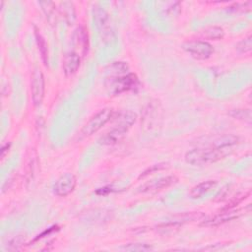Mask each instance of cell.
I'll return each instance as SVG.
<instances>
[{"label":"cell","instance_id":"ac0fdd59","mask_svg":"<svg viewBox=\"0 0 252 252\" xmlns=\"http://www.w3.org/2000/svg\"><path fill=\"white\" fill-rule=\"evenodd\" d=\"M39 5L41 6V9L46 17V19L48 20L49 23H53L56 21V7L55 4L51 1H42L39 2Z\"/></svg>","mask_w":252,"mask_h":252},{"label":"cell","instance_id":"5bb4252c","mask_svg":"<svg viewBox=\"0 0 252 252\" xmlns=\"http://www.w3.org/2000/svg\"><path fill=\"white\" fill-rule=\"evenodd\" d=\"M59 13L61 14V16L64 18V20L66 21V23L71 26L74 25V23L76 22V10H75V6L74 3L71 1H63L59 3Z\"/></svg>","mask_w":252,"mask_h":252},{"label":"cell","instance_id":"9a60e30c","mask_svg":"<svg viewBox=\"0 0 252 252\" xmlns=\"http://www.w3.org/2000/svg\"><path fill=\"white\" fill-rule=\"evenodd\" d=\"M126 132L123 130H120L118 128L112 127L111 130L107 133H105L99 140L100 144L103 145H115L119 143L125 136Z\"/></svg>","mask_w":252,"mask_h":252},{"label":"cell","instance_id":"44dd1931","mask_svg":"<svg viewBox=\"0 0 252 252\" xmlns=\"http://www.w3.org/2000/svg\"><path fill=\"white\" fill-rule=\"evenodd\" d=\"M236 49L240 52V53H247L250 52L252 49V36L249 35L243 39H241L240 41L237 42V44L235 45Z\"/></svg>","mask_w":252,"mask_h":252},{"label":"cell","instance_id":"3957f363","mask_svg":"<svg viewBox=\"0 0 252 252\" xmlns=\"http://www.w3.org/2000/svg\"><path fill=\"white\" fill-rule=\"evenodd\" d=\"M114 110L112 108H103L96 112L94 116H92L89 121L84 125L81 131V135L83 137H89L94 133H96L99 129H101L107 122H109L113 115Z\"/></svg>","mask_w":252,"mask_h":252},{"label":"cell","instance_id":"52a82bcc","mask_svg":"<svg viewBox=\"0 0 252 252\" xmlns=\"http://www.w3.org/2000/svg\"><path fill=\"white\" fill-rule=\"evenodd\" d=\"M178 181V178L175 175H167L163 177H159L155 180H151L140 187V192L143 193H155L158 191H161L170 187Z\"/></svg>","mask_w":252,"mask_h":252},{"label":"cell","instance_id":"ffe728a7","mask_svg":"<svg viewBox=\"0 0 252 252\" xmlns=\"http://www.w3.org/2000/svg\"><path fill=\"white\" fill-rule=\"evenodd\" d=\"M235 119L242 120L247 123H251V111L250 109H234L228 113Z\"/></svg>","mask_w":252,"mask_h":252},{"label":"cell","instance_id":"9c48e42d","mask_svg":"<svg viewBox=\"0 0 252 252\" xmlns=\"http://www.w3.org/2000/svg\"><path fill=\"white\" fill-rule=\"evenodd\" d=\"M80 64H81V56L79 53L74 51H70L66 53L63 57V63H62L64 74L67 77L74 75L78 71Z\"/></svg>","mask_w":252,"mask_h":252},{"label":"cell","instance_id":"ba28073f","mask_svg":"<svg viewBox=\"0 0 252 252\" xmlns=\"http://www.w3.org/2000/svg\"><path fill=\"white\" fill-rule=\"evenodd\" d=\"M136 119H137L136 113L130 110H125V111L114 113L111 120L114 123L113 127L127 132L128 129L135 123Z\"/></svg>","mask_w":252,"mask_h":252},{"label":"cell","instance_id":"30bf717a","mask_svg":"<svg viewBox=\"0 0 252 252\" xmlns=\"http://www.w3.org/2000/svg\"><path fill=\"white\" fill-rule=\"evenodd\" d=\"M240 210H232V209H228V210H222L221 213H219L218 215L214 216L213 218L205 220L203 222V224L205 225H219V224H222L224 222L230 221L234 219H237L241 213Z\"/></svg>","mask_w":252,"mask_h":252},{"label":"cell","instance_id":"7402d4cb","mask_svg":"<svg viewBox=\"0 0 252 252\" xmlns=\"http://www.w3.org/2000/svg\"><path fill=\"white\" fill-rule=\"evenodd\" d=\"M122 249L127 251H150L153 250V247L144 243H131L123 246Z\"/></svg>","mask_w":252,"mask_h":252},{"label":"cell","instance_id":"d6986e66","mask_svg":"<svg viewBox=\"0 0 252 252\" xmlns=\"http://www.w3.org/2000/svg\"><path fill=\"white\" fill-rule=\"evenodd\" d=\"M129 70V66L126 62H113L109 65L108 76H119L127 74Z\"/></svg>","mask_w":252,"mask_h":252},{"label":"cell","instance_id":"8fae6325","mask_svg":"<svg viewBox=\"0 0 252 252\" xmlns=\"http://www.w3.org/2000/svg\"><path fill=\"white\" fill-rule=\"evenodd\" d=\"M73 40L75 46L79 48L82 56H85L89 50V35L88 31L84 26H80L75 30Z\"/></svg>","mask_w":252,"mask_h":252},{"label":"cell","instance_id":"e0dca14e","mask_svg":"<svg viewBox=\"0 0 252 252\" xmlns=\"http://www.w3.org/2000/svg\"><path fill=\"white\" fill-rule=\"evenodd\" d=\"M34 35H35V39H36L38 50H39V52L41 54L42 62H43V64L45 66H47L48 65V48H47L46 41H45L44 37L42 36V34L39 32L37 28H34Z\"/></svg>","mask_w":252,"mask_h":252},{"label":"cell","instance_id":"cb8c5ba5","mask_svg":"<svg viewBox=\"0 0 252 252\" xmlns=\"http://www.w3.org/2000/svg\"><path fill=\"white\" fill-rule=\"evenodd\" d=\"M24 241H25V238H23L22 235H18L16 237H14L10 241V243H9V250H17V249H19Z\"/></svg>","mask_w":252,"mask_h":252},{"label":"cell","instance_id":"277c9868","mask_svg":"<svg viewBox=\"0 0 252 252\" xmlns=\"http://www.w3.org/2000/svg\"><path fill=\"white\" fill-rule=\"evenodd\" d=\"M182 48L198 60H206L214 53V47L207 41L189 40L182 44Z\"/></svg>","mask_w":252,"mask_h":252},{"label":"cell","instance_id":"7a4b0ae2","mask_svg":"<svg viewBox=\"0 0 252 252\" xmlns=\"http://www.w3.org/2000/svg\"><path fill=\"white\" fill-rule=\"evenodd\" d=\"M106 89L111 94H120L129 91H135L140 86L138 77L133 73L119 76H108L105 81Z\"/></svg>","mask_w":252,"mask_h":252},{"label":"cell","instance_id":"8992f818","mask_svg":"<svg viewBox=\"0 0 252 252\" xmlns=\"http://www.w3.org/2000/svg\"><path fill=\"white\" fill-rule=\"evenodd\" d=\"M77 185L76 176L73 173L67 172L62 174L54 183L53 192L59 197H65L72 193Z\"/></svg>","mask_w":252,"mask_h":252},{"label":"cell","instance_id":"4fadbf2b","mask_svg":"<svg viewBox=\"0 0 252 252\" xmlns=\"http://www.w3.org/2000/svg\"><path fill=\"white\" fill-rule=\"evenodd\" d=\"M217 184L218 182L216 180L203 181L191 188V190L189 191V197L191 199H199L206 195L208 192H210L212 189H214Z\"/></svg>","mask_w":252,"mask_h":252},{"label":"cell","instance_id":"2e32d148","mask_svg":"<svg viewBox=\"0 0 252 252\" xmlns=\"http://www.w3.org/2000/svg\"><path fill=\"white\" fill-rule=\"evenodd\" d=\"M200 35L202 38L210 39V40H218L221 39L224 35V32L220 27L210 26L205 28L200 32Z\"/></svg>","mask_w":252,"mask_h":252},{"label":"cell","instance_id":"603a6c76","mask_svg":"<svg viewBox=\"0 0 252 252\" xmlns=\"http://www.w3.org/2000/svg\"><path fill=\"white\" fill-rule=\"evenodd\" d=\"M166 167H167V163H158V164L152 165L151 167H149L148 169H146V170L143 172V174H141V175L139 176V178H143V177H145L146 175L153 173L154 171L161 170V169H164V168H166Z\"/></svg>","mask_w":252,"mask_h":252},{"label":"cell","instance_id":"5b68a950","mask_svg":"<svg viewBox=\"0 0 252 252\" xmlns=\"http://www.w3.org/2000/svg\"><path fill=\"white\" fill-rule=\"evenodd\" d=\"M44 76L41 70L38 67H35L31 80V93H32V100L35 106L40 105L43 97H44Z\"/></svg>","mask_w":252,"mask_h":252},{"label":"cell","instance_id":"7c38bea8","mask_svg":"<svg viewBox=\"0 0 252 252\" xmlns=\"http://www.w3.org/2000/svg\"><path fill=\"white\" fill-rule=\"evenodd\" d=\"M94 20L96 23V26L100 32H102V36L105 38L106 36L110 37L111 35V30L108 22V17L106 12L101 8H95L94 9Z\"/></svg>","mask_w":252,"mask_h":252},{"label":"cell","instance_id":"6da1fadb","mask_svg":"<svg viewBox=\"0 0 252 252\" xmlns=\"http://www.w3.org/2000/svg\"><path fill=\"white\" fill-rule=\"evenodd\" d=\"M226 156L224 149L214 147L193 149L185 154V160L192 165H204L214 163L222 159Z\"/></svg>","mask_w":252,"mask_h":252},{"label":"cell","instance_id":"d4e9b609","mask_svg":"<svg viewBox=\"0 0 252 252\" xmlns=\"http://www.w3.org/2000/svg\"><path fill=\"white\" fill-rule=\"evenodd\" d=\"M9 147H10L9 144H6L5 146L2 147V149H1V158H4V157H5V154H6V152H8Z\"/></svg>","mask_w":252,"mask_h":252}]
</instances>
